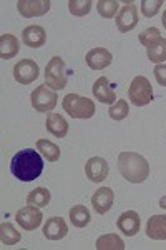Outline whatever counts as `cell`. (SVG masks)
<instances>
[{
  "label": "cell",
  "mask_w": 166,
  "mask_h": 250,
  "mask_svg": "<svg viewBox=\"0 0 166 250\" xmlns=\"http://www.w3.org/2000/svg\"><path fill=\"white\" fill-rule=\"evenodd\" d=\"M68 233V227L62 217H52L43 225V237L48 240H62Z\"/></svg>",
  "instance_id": "e0dca14e"
},
{
  "label": "cell",
  "mask_w": 166,
  "mask_h": 250,
  "mask_svg": "<svg viewBox=\"0 0 166 250\" xmlns=\"http://www.w3.org/2000/svg\"><path fill=\"white\" fill-rule=\"evenodd\" d=\"M113 200H115V192L110 187H100L92 197L93 210L100 213V215H103V213H107L113 207Z\"/></svg>",
  "instance_id": "4fadbf2b"
},
{
  "label": "cell",
  "mask_w": 166,
  "mask_h": 250,
  "mask_svg": "<svg viewBox=\"0 0 166 250\" xmlns=\"http://www.w3.org/2000/svg\"><path fill=\"white\" fill-rule=\"evenodd\" d=\"M128 114H129V107H128L127 100H123V99L116 100V102L108 108V115H110V119L118 120V122L123 119H127Z\"/></svg>",
  "instance_id": "f1b7e54d"
},
{
  "label": "cell",
  "mask_w": 166,
  "mask_h": 250,
  "mask_svg": "<svg viewBox=\"0 0 166 250\" xmlns=\"http://www.w3.org/2000/svg\"><path fill=\"white\" fill-rule=\"evenodd\" d=\"M160 37H161V35H160V30H158L156 27H148V29H145V30L140 34L138 40H140L141 45L148 47L149 43H153L155 40H158Z\"/></svg>",
  "instance_id": "4dcf8cb0"
},
{
  "label": "cell",
  "mask_w": 166,
  "mask_h": 250,
  "mask_svg": "<svg viewBox=\"0 0 166 250\" xmlns=\"http://www.w3.org/2000/svg\"><path fill=\"white\" fill-rule=\"evenodd\" d=\"M96 10L98 14L105 19H113L115 15H118L120 12V3L116 0H98L96 2Z\"/></svg>",
  "instance_id": "4316f807"
},
{
  "label": "cell",
  "mask_w": 166,
  "mask_h": 250,
  "mask_svg": "<svg viewBox=\"0 0 166 250\" xmlns=\"http://www.w3.org/2000/svg\"><path fill=\"white\" fill-rule=\"evenodd\" d=\"M37 150L42 154L48 162H56L60 159V147L50 140H45V139H40L37 140Z\"/></svg>",
  "instance_id": "d4e9b609"
},
{
  "label": "cell",
  "mask_w": 166,
  "mask_h": 250,
  "mask_svg": "<svg viewBox=\"0 0 166 250\" xmlns=\"http://www.w3.org/2000/svg\"><path fill=\"white\" fill-rule=\"evenodd\" d=\"M95 247L98 250H125V242L116 233H107L98 237Z\"/></svg>",
  "instance_id": "603a6c76"
},
{
  "label": "cell",
  "mask_w": 166,
  "mask_h": 250,
  "mask_svg": "<svg viewBox=\"0 0 166 250\" xmlns=\"http://www.w3.org/2000/svg\"><path fill=\"white\" fill-rule=\"evenodd\" d=\"M63 110L67 112L72 119H92L96 112L95 102L87 97L76 95V94H68L63 97Z\"/></svg>",
  "instance_id": "3957f363"
},
{
  "label": "cell",
  "mask_w": 166,
  "mask_h": 250,
  "mask_svg": "<svg viewBox=\"0 0 166 250\" xmlns=\"http://www.w3.org/2000/svg\"><path fill=\"white\" fill-rule=\"evenodd\" d=\"M85 62H87V65L90 67L92 70H103V68H107L108 65H111L113 55L107 48H102V47L92 48L87 54V57H85Z\"/></svg>",
  "instance_id": "7c38bea8"
},
{
  "label": "cell",
  "mask_w": 166,
  "mask_h": 250,
  "mask_svg": "<svg viewBox=\"0 0 166 250\" xmlns=\"http://www.w3.org/2000/svg\"><path fill=\"white\" fill-rule=\"evenodd\" d=\"M68 215H70L72 224H74L75 227H78V229L87 227V225L90 224V220H92L90 210H88L85 205H74V207L70 208V212H68Z\"/></svg>",
  "instance_id": "7402d4cb"
},
{
  "label": "cell",
  "mask_w": 166,
  "mask_h": 250,
  "mask_svg": "<svg viewBox=\"0 0 166 250\" xmlns=\"http://www.w3.org/2000/svg\"><path fill=\"white\" fill-rule=\"evenodd\" d=\"M50 190L45 187H37L27 195V205H34V207H47L50 204Z\"/></svg>",
  "instance_id": "cb8c5ba5"
},
{
  "label": "cell",
  "mask_w": 166,
  "mask_h": 250,
  "mask_svg": "<svg viewBox=\"0 0 166 250\" xmlns=\"http://www.w3.org/2000/svg\"><path fill=\"white\" fill-rule=\"evenodd\" d=\"M118 170L127 182L143 184L149 175V164L136 152H121L118 155Z\"/></svg>",
  "instance_id": "7a4b0ae2"
},
{
  "label": "cell",
  "mask_w": 166,
  "mask_h": 250,
  "mask_svg": "<svg viewBox=\"0 0 166 250\" xmlns=\"http://www.w3.org/2000/svg\"><path fill=\"white\" fill-rule=\"evenodd\" d=\"M20 45L18 39L14 34H2L0 35V59L9 60L18 55Z\"/></svg>",
  "instance_id": "ac0fdd59"
},
{
  "label": "cell",
  "mask_w": 166,
  "mask_h": 250,
  "mask_svg": "<svg viewBox=\"0 0 166 250\" xmlns=\"http://www.w3.org/2000/svg\"><path fill=\"white\" fill-rule=\"evenodd\" d=\"M38 63L32 59H22L14 67V79L20 85H28L38 79Z\"/></svg>",
  "instance_id": "52a82bcc"
},
{
  "label": "cell",
  "mask_w": 166,
  "mask_h": 250,
  "mask_svg": "<svg viewBox=\"0 0 166 250\" xmlns=\"http://www.w3.org/2000/svg\"><path fill=\"white\" fill-rule=\"evenodd\" d=\"M163 0H141V14L145 15L147 19H151L160 12L161 5H163Z\"/></svg>",
  "instance_id": "f546056e"
},
{
  "label": "cell",
  "mask_w": 166,
  "mask_h": 250,
  "mask_svg": "<svg viewBox=\"0 0 166 250\" xmlns=\"http://www.w3.org/2000/svg\"><path fill=\"white\" fill-rule=\"evenodd\" d=\"M85 173L87 177L95 184L103 182L108 177V164L103 157H92L88 159L87 165H85Z\"/></svg>",
  "instance_id": "8fae6325"
},
{
  "label": "cell",
  "mask_w": 166,
  "mask_h": 250,
  "mask_svg": "<svg viewBox=\"0 0 166 250\" xmlns=\"http://www.w3.org/2000/svg\"><path fill=\"white\" fill-rule=\"evenodd\" d=\"M30 102H32V107L37 112H52L56 107L58 95H56L55 90H52L45 83V85H38L32 92Z\"/></svg>",
  "instance_id": "8992f818"
},
{
  "label": "cell",
  "mask_w": 166,
  "mask_h": 250,
  "mask_svg": "<svg viewBox=\"0 0 166 250\" xmlns=\"http://www.w3.org/2000/svg\"><path fill=\"white\" fill-rule=\"evenodd\" d=\"M116 227L120 229L121 232L125 233L127 237H133L140 232V227H141V220H140V215L136 213L135 210H128V212H123L121 215L118 217L116 220Z\"/></svg>",
  "instance_id": "5bb4252c"
},
{
  "label": "cell",
  "mask_w": 166,
  "mask_h": 250,
  "mask_svg": "<svg viewBox=\"0 0 166 250\" xmlns=\"http://www.w3.org/2000/svg\"><path fill=\"white\" fill-rule=\"evenodd\" d=\"M161 22H163V27L166 29V10L163 12V17H161Z\"/></svg>",
  "instance_id": "836d02e7"
},
{
  "label": "cell",
  "mask_w": 166,
  "mask_h": 250,
  "mask_svg": "<svg viewBox=\"0 0 166 250\" xmlns=\"http://www.w3.org/2000/svg\"><path fill=\"white\" fill-rule=\"evenodd\" d=\"M15 219H17L18 225L23 230H35V229H38L40 224H42L43 213L40 212L38 207L27 205V207L20 208V210L15 213Z\"/></svg>",
  "instance_id": "ba28073f"
},
{
  "label": "cell",
  "mask_w": 166,
  "mask_h": 250,
  "mask_svg": "<svg viewBox=\"0 0 166 250\" xmlns=\"http://www.w3.org/2000/svg\"><path fill=\"white\" fill-rule=\"evenodd\" d=\"M160 207L166 210V197H161V199H160Z\"/></svg>",
  "instance_id": "d6a6232c"
},
{
  "label": "cell",
  "mask_w": 166,
  "mask_h": 250,
  "mask_svg": "<svg viewBox=\"0 0 166 250\" xmlns=\"http://www.w3.org/2000/svg\"><path fill=\"white\" fill-rule=\"evenodd\" d=\"M147 55L148 60L153 63H161L166 60V39L160 37L158 40H155L153 43H149L147 47Z\"/></svg>",
  "instance_id": "44dd1931"
},
{
  "label": "cell",
  "mask_w": 166,
  "mask_h": 250,
  "mask_svg": "<svg viewBox=\"0 0 166 250\" xmlns=\"http://www.w3.org/2000/svg\"><path fill=\"white\" fill-rule=\"evenodd\" d=\"M128 99L133 105L136 107H145L153 100V87L149 83V80L143 75L133 79V82L129 83L128 88Z\"/></svg>",
  "instance_id": "5b68a950"
},
{
  "label": "cell",
  "mask_w": 166,
  "mask_h": 250,
  "mask_svg": "<svg viewBox=\"0 0 166 250\" xmlns=\"http://www.w3.org/2000/svg\"><path fill=\"white\" fill-rule=\"evenodd\" d=\"M115 22H116V29L121 34H127V32H131L135 29L138 25V10H136L135 3H127V5L121 7Z\"/></svg>",
  "instance_id": "9c48e42d"
},
{
  "label": "cell",
  "mask_w": 166,
  "mask_h": 250,
  "mask_svg": "<svg viewBox=\"0 0 166 250\" xmlns=\"http://www.w3.org/2000/svg\"><path fill=\"white\" fill-rule=\"evenodd\" d=\"M22 42L30 48H38L45 45L47 32L40 25H28L22 32Z\"/></svg>",
  "instance_id": "9a60e30c"
},
{
  "label": "cell",
  "mask_w": 166,
  "mask_h": 250,
  "mask_svg": "<svg viewBox=\"0 0 166 250\" xmlns=\"http://www.w3.org/2000/svg\"><path fill=\"white\" fill-rule=\"evenodd\" d=\"M68 75L67 68H65L63 59L60 57H52L50 62L45 67V83L52 90H63L67 87Z\"/></svg>",
  "instance_id": "277c9868"
},
{
  "label": "cell",
  "mask_w": 166,
  "mask_h": 250,
  "mask_svg": "<svg viewBox=\"0 0 166 250\" xmlns=\"http://www.w3.org/2000/svg\"><path fill=\"white\" fill-rule=\"evenodd\" d=\"M147 235L153 240H166V215H153L148 219Z\"/></svg>",
  "instance_id": "d6986e66"
},
{
  "label": "cell",
  "mask_w": 166,
  "mask_h": 250,
  "mask_svg": "<svg viewBox=\"0 0 166 250\" xmlns=\"http://www.w3.org/2000/svg\"><path fill=\"white\" fill-rule=\"evenodd\" d=\"M50 0H18L17 10L23 19L42 17L50 10Z\"/></svg>",
  "instance_id": "30bf717a"
},
{
  "label": "cell",
  "mask_w": 166,
  "mask_h": 250,
  "mask_svg": "<svg viewBox=\"0 0 166 250\" xmlns=\"http://www.w3.org/2000/svg\"><path fill=\"white\" fill-rule=\"evenodd\" d=\"M20 239H22V235H20V232L15 230L14 225L9 224V222L0 224V242L3 245H15L18 244Z\"/></svg>",
  "instance_id": "484cf974"
},
{
  "label": "cell",
  "mask_w": 166,
  "mask_h": 250,
  "mask_svg": "<svg viewBox=\"0 0 166 250\" xmlns=\"http://www.w3.org/2000/svg\"><path fill=\"white\" fill-rule=\"evenodd\" d=\"M153 72H155L156 82L160 83L161 87H166V65H163V63H158Z\"/></svg>",
  "instance_id": "1f68e13d"
},
{
  "label": "cell",
  "mask_w": 166,
  "mask_h": 250,
  "mask_svg": "<svg viewBox=\"0 0 166 250\" xmlns=\"http://www.w3.org/2000/svg\"><path fill=\"white\" fill-rule=\"evenodd\" d=\"M92 92H93V97H95L96 100H100L102 104L113 105V104L116 102V95H115V92H113V88L110 87V83H108L107 77L96 79L95 83H93Z\"/></svg>",
  "instance_id": "2e32d148"
},
{
  "label": "cell",
  "mask_w": 166,
  "mask_h": 250,
  "mask_svg": "<svg viewBox=\"0 0 166 250\" xmlns=\"http://www.w3.org/2000/svg\"><path fill=\"white\" fill-rule=\"evenodd\" d=\"M93 2L90 0H70L68 2V12L75 17H85L87 14H90Z\"/></svg>",
  "instance_id": "83f0119b"
},
{
  "label": "cell",
  "mask_w": 166,
  "mask_h": 250,
  "mask_svg": "<svg viewBox=\"0 0 166 250\" xmlns=\"http://www.w3.org/2000/svg\"><path fill=\"white\" fill-rule=\"evenodd\" d=\"M10 170L15 179L22 180V182H32L42 175L43 160L38 150L25 148V150H20L14 155L10 162Z\"/></svg>",
  "instance_id": "6da1fadb"
},
{
  "label": "cell",
  "mask_w": 166,
  "mask_h": 250,
  "mask_svg": "<svg viewBox=\"0 0 166 250\" xmlns=\"http://www.w3.org/2000/svg\"><path fill=\"white\" fill-rule=\"evenodd\" d=\"M45 125H47V130L54 137H56V139H63V137H67L68 134L67 120L60 114H55V112H50V114L47 115Z\"/></svg>",
  "instance_id": "ffe728a7"
}]
</instances>
